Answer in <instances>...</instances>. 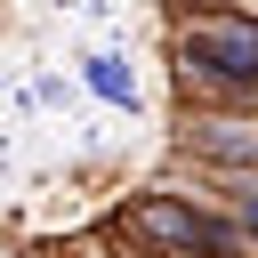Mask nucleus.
I'll return each instance as SVG.
<instances>
[{"label":"nucleus","mask_w":258,"mask_h":258,"mask_svg":"<svg viewBox=\"0 0 258 258\" xmlns=\"http://www.w3.org/2000/svg\"><path fill=\"white\" fill-rule=\"evenodd\" d=\"M234 8H250V16H258V0H234Z\"/></svg>","instance_id":"6"},{"label":"nucleus","mask_w":258,"mask_h":258,"mask_svg":"<svg viewBox=\"0 0 258 258\" xmlns=\"http://www.w3.org/2000/svg\"><path fill=\"white\" fill-rule=\"evenodd\" d=\"M129 234L153 250V258H250V226L242 218H218L185 194H145L129 210Z\"/></svg>","instance_id":"2"},{"label":"nucleus","mask_w":258,"mask_h":258,"mask_svg":"<svg viewBox=\"0 0 258 258\" xmlns=\"http://www.w3.org/2000/svg\"><path fill=\"white\" fill-rule=\"evenodd\" d=\"M202 129V145L218 153V161H258V129L242 137V121H194Z\"/></svg>","instance_id":"3"},{"label":"nucleus","mask_w":258,"mask_h":258,"mask_svg":"<svg viewBox=\"0 0 258 258\" xmlns=\"http://www.w3.org/2000/svg\"><path fill=\"white\" fill-rule=\"evenodd\" d=\"M177 56H185V89H202V97H258V16L250 8H226V16H194L185 24V40H177Z\"/></svg>","instance_id":"1"},{"label":"nucleus","mask_w":258,"mask_h":258,"mask_svg":"<svg viewBox=\"0 0 258 258\" xmlns=\"http://www.w3.org/2000/svg\"><path fill=\"white\" fill-rule=\"evenodd\" d=\"M89 89H97V97H113V105H129V73H121L113 56H97V64H89Z\"/></svg>","instance_id":"4"},{"label":"nucleus","mask_w":258,"mask_h":258,"mask_svg":"<svg viewBox=\"0 0 258 258\" xmlns=\"http://www.w3.org/2000/svg\"><path fill=\"white\" fill-rule=\"evenodd\" d=\"M234 218H242V226H250V234H258V169H250V177H242V185H234Z\"/></svg>","instance_id":"5"}]
</instances>
